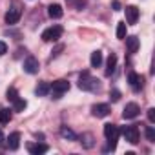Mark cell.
<instances>
[{"instance_id": "1", "label": "cell", "mask_w": 155, "mask_h": 155, "mask_svg": "<svg viewBox=\"0 0 155 155\" xmlns=\"http://www.w3.org/2000/svg\"><path fill=\"white\" fill-rule=\"evenodd\" d=\"M79 88L84 90V91H97L99 90V81L93 79L88 71H84L81 75V79H79Z\"/></svg>"}, {"instance_id": "2", "label": "cell", "mask_w": 155, "mask_h": 155, "mask_svg": "<svg viewBox=\"0 0 155 155\" xmlns=\"http://www.w3.org/2000/svg\"><path fill=\"white\" fill-rule=\"evenodd\" d=\"M62 35V26H51L42 31V40L44 42H57Z\"/></svg>"}, {"instance_id": "3", "label": "cell", "mask_w": 155, "mask_h": 155, "mask_svg": "<svg viewBox=\"0 0 155 155\" xmlns=\"http://www.w3.org/2000/svg\"><path fill=\"white\" fill-rule=\"evenodd\" d=\"M120 133L124 135V139H126L130 144H137V142H139V128H137V124L124 126V128L120 130Z\"/></svg>"}, {"instance_id": "4", "label": "cell", "mask_w": 155, "mask_h": 155, "mask_svg": "<svg viewBox=\"0 0 155 155\" xmlns=\"http://www.w3.org/2000/svg\"><path fill=\"white\" fill-rule=\"evenodd\" d=\"M68 90H69V82H68V81H64V79L55 81V82L49 86V91L53 93V97H55V99H60V95H62V93H66Z\"/></svg>"}, {"instance_id": "5", "label": "cell", "mask_w": 155, "mask_h": 155, "mask_svg": "<svg viewBox=\"0 0 155 155\" xmlns=\"http://www.w3.org/2000/svg\"><path fill=\"white\" fill-rule=\"evenodd\" d=\"M128 82H130V86H131L133 91H139V90H142V86H144V77L137 75L135 71H130V73H128Z\"/></svg>"}, {"instance_id": "6", "label": "cell", "mask_w": 155, "mask_h": 155, "mask_svg": "<svg viewBox=\"0 0 155 155\" xmlns=\"http://www.w3.org/2000/svg\"><path fill=\"white\" fill-rule=\"evenodd\" d=\"M20 17H22V11H20V8L18 6H13V8H9L8 9V13H6V24H9V26H13V24H17L18 20H20Z\"/></svg>"}, {"instance_id": "7", "label": "cell", "mask_w": 155, "mask_h": 155, "mask_svg": "<svg viewBox=\"0 0 155 155\" xmlns=\"http://www.w3.org/2000/svg\"><path fill=\"white\" fill-rule=\"evenodd\" d=\"M119 135H120V128L119 126H115L111 122L104 124V137H106V140H117Z\"/></svg>"}, {"instance_id": "8", "label": "cell", "mask_w": 155, "mask_h": 155, "mask_svg": "<svg viewBox=\"0 0 155 155\" xmlns=\"http://www.w3.org/2000/svg\"><path fill=\"white\" fill-rule=\"evenodd\" d=\"M38 69H40V64H38V60H37L35 57H28V58L24 60V71H26V73L35 75V73H38Z\"/></svg>"}, {"instance_id": "9", "label": "cell", "mask_w": 155, "mask_h": 155, "mask_svg": "<svg viewBox=\"0 0 155 155\" xmlns=\"http://www.w3.org/2000/svg\"><path fill=\"white\" fill-rule=\"evenodd\" d=\"M139 113H140V108H139V104H135V102L126 104V108L122 110V117H124V119H135Z\"/></svg>"}, {"instance_id": "10", "label": "cell", "mask_w": 155, "mask_h": 155, "mask_svg": "<svg viewBox=\"0 0 155 155\" xmlns=\"http://www.w3.org/2000/svg\"><path fill=\"white\" fill-rule=\"evenodd\" d=\"M91 115L97 117V119L108 117V115H110V106H108V104H95V106L91 108Z\"/></svg>"}, {"instance_id": "11", "label": "cell", "mask_w": 155, "mask_h": 155, "mask_svg": "<svg viewBox=\"0 0 155 155\" xmlns=\"http://www.w3.org/2000/svg\"><path fill=\"white\" fill-rule=\"evenodd\" d=\"M124 11H126V22L128 24H135L137 18H139V9L135 6H126Z\"/></svg>"}, {"instance_id": "12", "label": "cell", "mask_w": 155, "mask_h": 155, "mask_svg": "<svg viewBox=\"0 0 155 155\" xmlns=\"http://www.w3.org/2000/svg\"><path fill=\"white\" fill-rule=\"evenodd\" d=\"M49 148H48V144H42V142H37V144H28V151L31 153V155H42V153H46Z\"/></svg>"}, {"instance_id": "13", "label": "cell", "mask_w": 155, "mask_h": 155, "mask_svg": "<svg viewBox=\"0 0 155 155\" xmlns=\"http://www.w3.org/2000/svg\"><path fill=\"white\" fill-rule=\"evenodd\" d=\"M18 146H20V133L18 131H13L8 137V148L9 150H18Z\"/></svg>"}, {"instance_id": "14", "label": "cell", "mask_w": 155, "mask_h": 155, "mask_svg": "<svg viewBox=\"0 0 155 155\" xmlns=\"http://www.w3.org/2000/svg\"><path fill=\"white\" fill-rule=\"evenodd\" d=\"M48 15H49L51 18H60V17L64 15L62 6H60V4H51V6L48 8Z\"/></svg>"}, {"instance_id": "15", "label": "cell", "mask_w": 155, "mask_h": 155, "mask_svg": "<svg viewBox=\"0 0 155 155\" xmlns=\"http://www.w3.org/2000/svg\"><path fill=\"white\" fill-rule=\"evenodd\" d=\"M126 38V48H128V51L130 53H137V49H139V38L137 37H124Z\"/></svg>"}, {"instance_id": "16", "label": "cell", "mask_w": 155, "mask_h": 155, "mask_svg": "<svg viewBox=\"0 0 155 155\" xmlns=\"http://www.w3.org/2000/svg\"><path fill=\"white\" fill-rule=\"evenodd\" d=\"M115 68H117V55L111 53L108 57V62H106V75H111L115 71Z\"/></svg>"}, {"instance_id": "17", "label": "cell", "mask_w": 155, "mask_h": 155, "mask_svg": "<svg viewBox=\"0 0 155 155\" xmlns=\"http://www.w3.org/2000/svg\"><path fill=\"white\" fill-rule=\"evenodd\" d=\"M90 64H91V68H101V64H102V51H93L91 53V58H90Z\"/></svg>"}, {"instance_id": "18", "label": "cell", "mask_w": 155, "mask_h": 155, "mask_svg": "<svg viewBox=\"0 0 155 155\" xmlns=\"http://www.w3.org/2000/svg\"><path fill=\"white\" fill-rule=\"evenodd\" d=\"M81 144H82L84 148H93V144H95L93 135H91V133H84V135H81Z\"/></svg>"}, {"instance_id": "19", "label": "cell", "mask_w": 155, "mask_h": 155, "mask_svg": "<svg viewBox=\"0 0 155 155\" xmlns=\"http://www.w3.org/2000/svg\"><path fill=\"white\" fill-rule=\"evenodd\" d=\"M35 93H37L38 97H44V95H48V93H49V84H48V82H40V84L35 88Z\"/></svg>"}, {"instance_id": "20", "label": "cell", "mask_w": 155, "mask_h": 155, "mask_svg": "<svg viewBox=\"0 0 155 155\" xmlns=\"http://www.w3.org/2000/svg\"><path fill=\"white\" fill-rule=\"evenodd\" d=\"M60 135H62L64 139H68V140H75V139H77V135H75L69 128H66V126H62V128H60Z\"/></svg>"}, {"instance_id": "21", "label": "cell", "mask_w": 155, "mask_h": 155, "mask_svg": "<svg viewBox=\"0 0 155 155\" xmlns=\"http://www.w3.org/2000/svg\"><path fill=\"white\" fill-rule=\"evenodd\" d=\"M11 120V111L9 110H0V124H8Z\"/></svg>"}, {"instance_id": "22", "label": "cell", "mask_w": 155, "mask_h": 155, "mask_svg": "<svg viewBox=\"0 0 155 155\" xmlns=\"http://www.w3.org/2000/svg\"><path fill=\"white\" fill-rule=\"evenodd\" d=\"M124 37H126V22H119L117 24V38L124 40Z\"/></svg>"}, {"instance_id": "23", "label": "cell", "mask_w": 155, "mask_h": 155, "mask_svg": "<svg viewBox=\"0 0 155 155\" xmlns=\"http://www.w3.org/2000/svg\"><path fill=\"white\" fill-rule=\"evenodd\" d=\"M26 106H28V102H26L24 99H17V101L13 102V110H15V111H24Z\"/></svg>"}, {"instance_id": "24", "label": "cell", "mask_w": 155, "mask_h": 155, "mask_svg": "<svg viewBox=\"0 0 155 155\" xmlns=\"http://www.w3.org/2000/svg\"><path fill=\"white\" fill-rule=\"evenodd\" d=\"M146 139L150 142H155V130H153V126H146Z\"/></svg>"}, {"instance_id": "25", "label": "cell", "mask_w": 155, "mask_h": 155, "mask_svg": "<svg viewBox=\"0 0 155 155\" xmlns=\"http://www.w3.org/2000/svg\"><path fill=\"white\" fill-rule=\"evenodd\" d=\"M17 99H18L17 90H15V88H9V90H8V101H9V102H15Z\"/></svg>"}, {"instance_id": "26", "label": "cell", "mask_w": 155, "mask_h": 155, "mask_svg": "<svg viewBox=\"0 0 155 155\" xmlns=\"http://www.w3.org/2000/svg\"><path fill=\"white\" fill-rule=\"evenodd\" d=\"M110 99H111L113 102H117V101L120 99V91H119V90H111V91H110Z\"/></svg>"}, {"instance_id": "27", "label": "cell", "mask_w": 155, "mask_h": 155, "mask_svg": "<svg viewBox=\"0 0 155 155\" xmlns=\"http://www.w3.org/2000/svg\"><path fill=\"white\" fill-rule=\"evenodd\" d=\"M6 53H8V46H6V42H4V40H0V57L6 55Z\"/></svg>"}, {"instance_id": "28", "label": "cell", "mask_w": 155, "mask_h": 155, "mask_svg": "<svg viewBox=\"0 0 155 155\" xmlns=\"http://www.w3.org/2000/svg\"><path fill=\"white\" fill-rule=\"evenodd\" d=\"M148 119H150V122H155V110L153 108L148 110Z\"/></svg>"}, {"instance_id": "29", "label": "cell", "mask_w": 155, "mask_h": 155, "mask_svg": "<svg viewBox=\"0 0 155 155\" xmlns=\"http://www.w3.org/2000/svg\"><path fill=\"white\" fill-rule=\"evenodd\" d=\"M111 8H113L115 11H120V2H119V0H113V2H111Z\"/></svg>"}, {"instance_id": "30", "label": "cell", "mask_w": 155, "mask_h": 155, "mask_svg": "<svg viewBox=\"0 0 155 155\" xmlns=\"http://www.w3.org/2000/svg\"><path fill=\"white\" fill-rule=\"evenodd\" d=\"M4 140V133H2V130H0V142Z\"/></svg>"}]
</instances>
